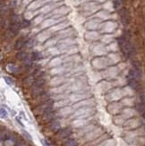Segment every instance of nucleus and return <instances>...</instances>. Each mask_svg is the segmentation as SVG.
Segmentation results:
<instances>
[{"instance_id": "1", "label": "nucleus", "mask_w": 145, "mask_h": 146, "mask_svg": "<svg viewBox=\"0 0 145 146\" xmlns=\"http://www.w3.org/2000/svg\"><path fill=\"white\" fill-rule=\"evenodd\" d=\"M118 44L121 48V51L126 58H131L134 55V47L130 42V38L127 33H124L122 37L118 39Z\"/></svg>"}, {"instance_id": "2", "label": "nucleus", "mask_w": 145, "mask_h": 146, "mask_svg": "<svg viewBox=\"0 0 145 146\" xmlns=\"http://www.w3.org/2000/svg\"><path fill=\"white\" fill-rule=\"evenodd\" d=\"M50 107H53V100L48 99V100L44 101V102L40 103V105H38L35 110H34V112L37 114V116L39 115H42V114L45 112L48 109H49Z\"/></svg>"}, {"instance_id": "3", "label": "nucleus", "mask_w": 145, "mask_h": 146, "mask_svg": "<svg viewBox=\"0 0 145 146\" xmlns=\"http://www.w3.org/2000/svg\"><path fill=\"white\" fill-rule=\"evenodd\" d=\"M127 82H128V84L131 88H133L134 90H140L141 85H140V81H138L134 76L132 74V73L129 72L128 75H127Z\"/></svg>"}, {"instance_id": "4", "label": "nucleus", "mask_w": 145, "mask_h": 146, "mask_svg": "<svg viewBox=\"0 0 145 146\" xmlns=\"http://www.w3.org/2000/svg\"><path fill=\"white\" fill-rule=\"evenodd\" d=\"M71 134H72V128L66 127V128L60 129L58 133H56V135H58V137H59V138H66Z\"/></svg>"}, {"instance_id": "5", "label": "nucleus", "mask_w": 145, "mask_h": 146, "mask_svg": "<svg viewBox=\"0 0 145 146\" xmlns=\"http://www.w3.org/2000/svg\"><path fill=\"white\" fill-rule=\"evenodd\" d=\"M119 14H120V18H121L122 23H123L124 25L128 24V23H129V15H128V12H127V10H125L124 8H123V9L120 10V12H119Z\"/></svg>"}, {"instance_id": "6", "label": "nucleus", "mask_w": 145, "mask_h": 146, "mask_svg": "<svg viewBox=\"0 0 145 146\" xmlns=\"http://www.w3.org/2000/svg\"><path fill=\"white\" fill-rule=\"evenodd\" d=\"M60 123L58 120H52L49 124V129L55 133H58L60 130Z\"/></svg>"}, {"instance_id": "7", "label": "nucleus", "mask_w": 145, "mask_h": 146, "mask_svg": "<svg viewBox=\"0 0 145 146\" xmlns=\"http://www.w3.org/2000/svg\"><path fill=\"white\" fill-rule=\"evenodd\" d=\"M56 117V114L53 112H50L48 114H43L42 115V121L43 123H48V122H51L52 120H54Z\"/></svg>"}, {"instance_id": "8", "label": "nucleus", "mask_w": 145, "mask_h": 146, "mask_svg": "<svg viewBox=\"0 0 145 146\" xmlns=\"http://www.w3.org/2000/svg\"><path fill=\"white\" fill-rule=\"evenodd\" d=\"M28 41H29V40H27L26 39H25V38H21V39H19V40L16 41L15 48L16 49H21V48H23L24 47V45H25V44H26Z\"/></svg>"}, {"instance_id": "9", "label": "nucleus", "mask_w": 145, "mask_h": 146, "mask_svg": "<svg viewBox=\"0 0 145 146\" xmlns=\"http://www.w3.org/2000/svg\"><path fill=\"white\" fill-rule=\"evenodd\" d=\"M136 110L139 112L140 114H144L145 113V102H140V103H138L136 106Z\"/></svg>"}, {"instance_id": "10", "label": "nucleus", "mask_w": 145, "mask_h": 146, "mask_svg": "<svg viewBox=\"0 0 145 146\" xmlns=\"http://www.w3.org/2000/svg\"><path fill=\"white\" fill-rule=\"evenodd\" d=\"M17 58L21 61H26L28 58H29V56L26 52L24 51H21L17 54Z\"/></svg>"}, {"instance_id": "11", "label": "nucleus", "mask_w": 145, "mask_h": 146, "mask_svg": "<svg viewBox=\"0 0 145 146\" xmlns=\"http://www.w3.org/2000/svg\"><path fill=\"white\" fill-rule=\"evenodd\" d=\"M40 58H41V54H40V52H36V51H34V52L31 53L30 58V59L31 61H32V62L37 61V60H39V59H40Z\"/></svg>"}, {"instance_id": "12", "label": "nucleus", "mask_w": 145, "mask_h": 146, "mask_svg": "<svg viewBox=\"0 0 145 146\" xmlns=\"http://www.w3.org/2000/svg\"><path fill=\"white\" fill-rule=\"evenodd\" d=\"M76 145H77V142L74 139H69L64 144V146H76Z\"/></svg>"}, {"instance_id": "13", "label": "nucleus", "mask_w": 145, "mask_h": 146, "mask_svg": "<svg viewBox=\"0 0 145 146\" xmlns=\"http://www.w3.org/2000/svg\"><path fill=\"white\" fill-rule=\"evenodd\" d=\"M122 4H123V0H114V5H115V7L117 9L120 8Z\"/></svg>"}, {"instance_id": "14", "label": "nucleus", "mask_w": 145, "mask_h": 146, "mask_svg": "<svg viewBox=\"0 0 145 146\" xmlns=\"http://www.w3.org/2000/svg\"><path fill=\"white\" fill-rule=\"evenodd\" d=\"M29 25H30V23H29L28 21H24V20H22L21 26H22L23 28H24V27H28Z\"/></svg>"}, {"instance_id": "15", "label": "nucleus", "mask_w": 145, "mask_h": 146, "mask_svg": "<svg viewBox=\"0 0 145 146\" xmlns=\"http://www.w3.org/2000/svg\"><path fill=\"white\" fill-rule=\"evenodd\" d=\"M6 116H7V113H6V111L3 109H1V117H6Z\"/></svg>"}, {"instance_id": "16", "label": "nucleus", "mask_w": 145, "mask_h": 146, "mask_svg": "<svg viewBox=\"0 0 145 146\" xmlns=\"http://www.w3.org/2000/svg\"><path fill=\"white\" fill-rule=\"evenodd\" d=\"M5 80L6 82H7V84H10V85L14 84V81L11 80L10 78H8V77H5Z\"/></svg>"}, {"instance_id": "17", "label": "nucleus", "mask_w": 145, "mask_h": 146, "mask_svg": "<svg viewBox=\"0 0 145 146\" xmlns=\"http://www.w3.org/2000/svg\"><path fill=\"white\" fill-rule=\"evenodd\" d=\"M23 135H24L25 136H26V137H27V138L29 139V140H31V138H30V135H28V133H27V132H23Z\"/></svg>"}, {"instance_id": "18", "label": "nucleus", "mask_w": 145, "mask_h": 146, "mask_svg": "<svg viewBox=\"0 0 145 146\" xmlns=\"http://www.w3.org/2000/svg\"><path fill=\"white\" fill-rule=\"evenodd\" d=\"M142 117H143V118L145 119V113H144V114H142Z\"/></svg>"}, {"instance_id": "19", "label": "nucleus", "mask_w": 145, "mask_h": 146, "mask_svg": "<svg viewBox=\"0 0 145 146\" xmlns=\"http://www.w3.org/2000/svg\"><path fill=\"white\" fill-rule=\"evenodd\" d=\"M18 146H24V145H23V144H19Z\"/></svg>"}]
</instances>
